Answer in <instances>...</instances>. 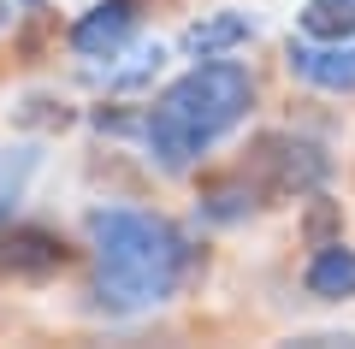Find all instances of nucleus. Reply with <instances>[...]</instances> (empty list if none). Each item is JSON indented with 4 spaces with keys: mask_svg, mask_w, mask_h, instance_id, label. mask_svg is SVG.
<instances>
[{
    "mask_svg": "<svg viewBox=\"0 0 355 349\" xmlns=\"http://www.w3.org/2000/svg\"><path fill=\"white\" fill-rule=\"evenodd\" d=\"M308 296H320V302H349L355 296V249L349 243H326L308 261Z\"/></svg>",
    "mask_w": 355,
    "mask_h": 349,
    "instance_id": "0eeeda50",
    "label": "nucleus"
},
{
    "mask_svg": "<svg viewBox=\"0 0 355 349\" xmlns=\"http://www.w3.org/2000/svg\"><path fill=\"white\" fill-rule=\"evenodd\" d=\"M243 178H254L249 189H261L266 201H284V196H308V189L326 184V154L314 148V142L302 137H261L249 154V166H243Z\"/></svg>",
    "mask_w": 355,
    "mask_h": 349,
    "instance_id": "7ed1b4c3",
    "label": "nucleus"
},
{
    "mask_svg": "<svg viewBox=\"0 0 355 349\" xmlns=\"http://www.w3.org/2000/svg\"><path fill=\"white\" fill-rule=\"evenodd\" d=\"M291 71L302 77V83H314V89L343 95V89H355V48H343V42H326V48H296V42H291Z\"/></svg>",
    "mask_w": 355,
    "mask_h": 349,
    "instance_id": "423d86ee",
    "label": "nucleus"
},
{
    "mask_svg": "<svg viewBox=\"0 0 355 349\" xmlns=\"http://www.w3.org/2000/svg\"><path fill=\"white\" fill-rule=\"evenodd\" d=\"M254 24L237 12H219V18H202V24L184 30V53H196V60H219V53H231L237 42H249Z\"/></svg>",
    "mask_w": 355,
    "mask_h": 349,
    "instance_id": "6e6552de",
    "label": "nucleus"
},
{
    "mask_svg": "<svg viewBox=\"0 0 355 349\" xmlns=\"http://www.w3.org/2000/svg\"><path fill=\"white\" fill-rule=\"evenodd\" d=\"M89 243H95V302L107 314L160 308L190 273V243L160 213L95 207L89 213Z\"/></svg>",
    "mask_w": 355,
    "mask_h": 349,
    "instance_id": "f257e3e1",
    "label": "nucleus"
},
{
    "mask_svg": "<svg viewBox=\"0 0 355 349\" xmlns=\"http://www.w3.org/2000/svg\"><path fill=\"white\" fill-rule=\"evenodd\" d=\"M249 101H254V77L243 71L237 60H202L190 71L166 83V95L154 101L148 112V148L166 172H190L219 137L249 119Z\"/></svg>",
    "mask_w": 355,
    "mask_h": 349,
    "instance_id": "f03ea898",
    "label": "nucleus"
},
{
    "mask_svg": "<svg viewBox=\"0 0 355 349\" xmlns=\"http://www.w3.org/2000/svg\"><path fill=\"white\" fill-rule=\"evenodd\" d=\"M130 30H137V0H101L95 12L77 18L71 48H77V53H89V60H101V53H119V48H125Z\"/></svg>",
    "mask_w": 355,
    "mask_h": 349,
    "instance_id": "39448f33",
    "label": "nucleus"
},
{
    "mask_svg": "<svg viewBox=\"0 0 355 349\" xmlns=\"http://www.w3.org/2000/svg\"><path fill=\"white\" fill-rule=\"evenodd\" d=\"M65 266V243L42 225H12L0 237V284H42Z\"/></svg>",
    "mask_w": 355,
    "mask_h": 349,
    "instance_id": "20e7f679",
    "label": "nucleus"
},
{
    "mask_svg": "<svg viewBox=\"0 0 355 349\" xmlns=\"http://www.w3.org/2000/svg\"><path fill=\"white\" fill-rule=\"evenodd\" d=\"M24 172H30V154H18V160H12V154H0V219H6V207H12Z\"/></svg>",
    "mask_w": 355,
    "mask_h": 349,
    "instance_id": "9d476101",
    "label": "nucleus"
},
{
    "mask_svg": "<svg viewBox=\"0 0 355 349\" xmlns=\"http://www.w3.org/2000/svg\"><path fill=\"white\" fill-rule=\"evenodd\" d=\"M302 30L314 42H349L355 36V0H308Z\"/></svg>",
    "mask_w": 355,
    "mask_h": 349,
    "instance_id": "1a4fd4ad",
    "label": "nucleus"
}]
</instances>
